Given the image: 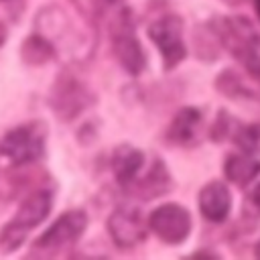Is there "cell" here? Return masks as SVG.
<instances>
[{
	"mask_svg": "<svg viewBox=\"0 0 260 260\" xmlns=\"http://www.w3.org/2000/svg\"><path fill=\"white\" fill-rule=\"evenodd\" d=\"M4 39H6V28H4V24L0 22V45L4 43Z\"/></svg>",
	"mask_w": 260,
	"mask_h": 260,
	"instance_id": "obj_20",
	"label": "cell"
},
{
	"mask_svg": "<svg viewBox=\"0 0 260 260\" xmlns=\"http://www.w3.org/2000/svg\"><path fill=\"white\" fill-rule=\"evenodd\" d=\"M85 225H87V215L83 211L77 209L67 211L37 240V248L45 252H57L65 246H71L83 234Z\"/></svg>",
	"mask_w": 260,
	"mask_h": 260,
	"instance_id": "obj_8",
	"label": "cell"
},
{
	"mask_svg": "<svg viewBox=\"0 0 260 260\" xmlns=\"http://www.w3.org/2000/svg\"><path fill=\"white\" fill-rule=\"evenodd\" d=\"M252 205H254V207L260 211V185H258V187L252 191Z\"/></svg>",
	"mask_w": 260,
	"mask_h": 260,
	"instance_id": "obj_19",
	"label": "cell"
},
{
	"mask_svg": "<svg viewBox=\"0 0 260 260\" xmlns=\"http://www.w3.org/2000/svg\"><path fill=\"white\" fill-rule=\"evenodd\" d=\"M169 187H171V179H169V173H167L165 165L160 160H154L150 165V169L146 171V175L138 177V181L132 185L130 191L138 193L144 199H152V197L162 195Z\"/></svg>",
	"mask_w": 260,
	"mask_h": 260,
	"instance_id": "obj_13",
	"label": "cell"
},
{
	"mask_svg": "<svg viewBox=\"0 0 260 260\" xmlns=\"http://www.w3.org/2000/svg\"><path fill=\"white\" fill-rule=\"evenodd\" d=\"M201 126H203L201 112L195 108H183L173 118L167 136L171 142H175L179 146H193L199 140Z\"/></svg>",
	"mask_w": 260,
	"mask_h": 260,
	"instance_id": "obj_9",
	"label": "cell"
},
{
	"mask_svg": "<svg viewBox=\"0 0 260 260\" xmlns=\"http://www.w3.org/2000/svg\"><path fill=\"white\" fill-rule=\"evenodd\" d=\"M254 8H256V14L260 18V0H254Z\"/></svg>",
	"mask_w": 260,
	"mask_h": 260,
	"instance_id": "obj_21",
	"label": "cell"
},
{
	"mask_svg": "<svg viewBox=\"0 0 260 260\" xmlns=\"http://www.w3.org/2000/svg\"><path fill=\"white\" fill-rule=\"evenodd\" d=\"M148 35L152 43L158 47L167 69H173L179 61H183L187 51L183 43V22L179 16L169 14V16L154 20L148 28Z\"/></svg>",
	"mask_w": 260,
	"mask_h": 260,
	"instance_id": "obj_3",
	"label": "cell"
},
{
	"mask_svg": "<svg viewBox=\"0 0 260 260\" xmlns=\"http://www.w3.org/2000/svg\"><path fill=\"white\" fill-rule=\"evenodd\" d=\"M242 65L250 71V75L260 83V53H254V55H250L246 61H242Z\"/></svg>",
	"mask_w": 260,
	"mask_h": 260,
	"instance_id": "obj_18",
	"label": "cell"
},
{
	"mask_svg": "<svg viewBox=\"0 0 260 260\" xmlns=\"http://www.w3.org/2000/svg\"><path fill=\"white\" fill-rule=\"evenodd\" d=\"M148 228L167 244H179L189 236L191 215L177 203H165L156 207L148 217Z\"/></svg>",
	"mask_w": 260,
	"mask_h": 260,
	"instance_id": "obj_5",
	"label": "cell"
},
{
	"mask_svg": "<svg viewBox=\"0 0 260 260\" xmlns=\"http://www.w3.org/2000/svg\"><path fill=\"white\" fill-rule=\"evenodd\" d=\"M49 209H51V193L37 191L32 195H28L22 201V205L18 207L16 215L2 228V232H0V250L2 252L16 250L24 242L28 232L49 215Z\"/></svg>",
	"mask_w": 260,
	"mask_h": 260,
	"instance_id": "obj_1",
	"label": "cell"
},
{
	"mask_svg": "<svg viewBox=\"0 0 260 260\" xmlns=\"http://www.w3.org/2000/svg\"><path fill=\"white\" fill-rule=\"evenodd\" d=\"M217 87H219L225 95H232V98H242V95H248V93H250V91L242 85L240 77H238V75H234L232 71L223 73V75L217 79Z\"/></svg>",
	"mask_w": 260,
	"mask_h": 260,
	"instance_id": "obj_17",
	"label": "cell"
},
{
	"mask_svg": "<svg viewBox=\"0 0 260 260\" xmlns=\"http://www.w3.org/2000/svg\"><path fill=\"white\" fill-rule=\"evenodd\" d=\"M53 53H55L53 45L41 35L28 37L24 41V45H22V59L26 63H30V65H41V63L49 61L53 57Z\"/></svg>",
	"mask_w": 260,
	"mask_h": 260,
	"instance_id": "obj_15",
	"label": "cell"
},
{
	"mask_svg": "<svg viewBox=\"0 0 260 260\" xmlns=\"http://www.w3.org/2000/svg\"><path fill=\"white\" fill-rule=\"evenodd\" d=\"M108 230L112 240L120 248H132L146 240L148 221L138 207H120L108 219Z\"/></svg>",
	"mask_w": 260,
	"mask_h": 260,
	"instance_id": "obj_6",
	"label": "cell"
},
{
	"mask_svg": "<svg viewBox=\"0 0 260 260\" xmlns=\"http://www.w3.org/2000/svg\"><path fill=\"white\" fill-rule=\"evenodd\" d=\"M217 37L223 43V47L242 63L250 55L258 53L260 39L254 30V26L246 18H223L217 24Z\"/></svg>",
	"mask_w": 260,
	"mask_h": 260,
	"instance_id": "obj_4",
	"label": "cell"
},
{
	"mask_svg": "<svg viewBox=\"0 0 260 260\" xmlns=\"http://www.w3.org/2000/svg\"><path fill=\"white\" fill-rule=\"evenodd\" d=\"M230 207H232V197H230V191L223 183L213 181L201 189L199 209L209 221H215V223L223 221L230 213Z\"/></svg>",
	"mask_w": 260,
	"mask_h": 260,
	"instance_id": "obj_11",
	"label": "cell"
},
{
	"mask_svg": "<svg viewBox=\"0 0 260 260\" xmlns=\"http://www.w3.org/2000/svg\"><path fill=\"white\" fill-rule=\"evenodd\" d=\"M144 167V154L132 146H120L114 152L112 158V169L116 175V181L124 187V189H132V185L138 181L140 171Z\"/></svg>",
	"mask_w": 260,
	"mask_h": 260,
	"instance_id": "obj_12",
	"label": "cell"
},
{
	"mask_svg": "<svg viewBox=\"0 0 260 260\" xmlns=\"http://www.w3.org/2000/svg\"><path fill=\"white\" fill-rule=\"evenodd\" d=\"M234 140L244 152H260V124L242 126L234 132Z\"/></svg>",
	"mask_w": 260,
	"mask_h": 260,
	"instance_id": "obj_16",
	"label": "cell"
},
{
	"mask_svg": "<svg viewBox=\"0 0 260 260\" xmlns=\"http://www.w3.org/2000/svg\"><path fill=\"white\" fill-rule=\"evenodd\" d=\"M223 173L225 177L238 185V187H246L248 183H252L258 173H260V160L248 156V154H230L225 158L223 165Z\"/></svg>",
	"mask_w": 260,
	"mask_h": 260,
	"instance_id": "obj_14",
	"label": "cell"
},
{
	"mask_svg": "<svg viewBox=\"0 0 260 260\" xmlns=\"http://www.w3.org/2000/svg\"><path fill=\"white\" fill-rule=\"evenodd\" d=\"M87 102H89V95H87L85 87L75 83V79L65 77L57 83L55 93H53V106L61 118L75 116L79 110H83L87 106Z\"/></svg>",
	"mask_w": 260,
	"mask_h": 260,
	"instance_id": "obj_10",
	"label": "cell"
},
{
	"mask_svg": "<svg viewBox=\"0 0 260 260\" xmlns=\"http://www.w3.org/2000/svg\"><path fill=\"white\" fill-rule=\"evenodd\" d=\"M45 126L39 122L18 126L0 140V158L10 165L37 162L45 154Z\"/></svg>",
	"mask_w": 260,
	"mask_h": 260,
	"instance_id": "obj_2",
	"label": "cell"
},
{
	"mask_svg": "<svg viewBox=\"0 0 260 260\" xmlns=\"http://www.w3.org/2000/svg\"><path fill=\"white\" fill-rule=\"evenodd\" d=\"M112 45H114V53H116V59L120 61V65L136 75L144 69L146 65V57L142 53V47L140 43L136 41L134 37V30H132V24L128 20V12H122L116 26H114V32H112Z\"/></svg>",
	"mask_w": 260,
	"mask_h": 260,
	"instance_id": "obj_7",
	"label": "cell"
},
{
	"mask_svg": "<svg viewBox=\"0 0 260 260\" xmlns=\"http://www.w3.org/2000/svg\"><path fill=\"white\" fill-rule=\"evenodd\" d=\"M256 256L260 258V242H258V246H256Z\"/></svg>",
	"mask_w": 260,
	"mask_h": 260,
	"instance_id": "obj_22",
	"label": "cell"
}]
</instances>
